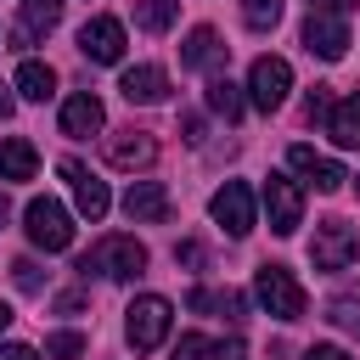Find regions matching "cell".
<instances>
[{"mask_svg": "<svg viewBox=\"0 0 360 360\" xmlns=\"http://www.w3.org/2000/svg\"><path fill=\"white\" fill-rule=\"evenodd\" d=\"M326 321H332V326H343V332H354V338H360V304H354V298H338V304H332V309H326Z\"/></svg>", "mask_w": 360, "mask_h": 360, "instance_id": "obj_27", "label": "cell"}, {"mask_svg": "<svg viewBox=\"0 0 360 360\" xmlns=\"http://www.w3.org/2000/svg\"><path fill=\"white\" fill-rule=\"evenodd\" d=\"M56 22H62V0H22V39L51 34Z\"/></svg>", "mask_w": 360, "mask_h": 360, "instance_id": "obj_21", "label": "cell"}, {"mask_svg": "<svg viewBox=\"0 0 360 360\" xmlns=\"http://www.w3.org/2000/svg\"><path fill=\"white\" fill-rule=\"evenodd\" d=\"M304 51L321 56V62H338V56L349 51V17H338V11H309V22H304Z\"/></svg>", "mask_w": 360, "mask_h": 360, "instance_id": "obj_9", "label": "cell"}, {"mask_svg": "<svg viewBox=\"0 0 360 360\" xmlns=\"http://www.w3.org/2000/svg\"><path fill=\"white\" fill-rule=\"evenodd\" d=\"M304 360H354V354L338 349V343H315V349H304Z\"/></svg>", "mask_w": 360, "mask_h": 360, "instance_id": "obj_30", "label": "cell"}, {"mask_svg": "<svg viewBox=\"0 0 360 360\" xmlns=\"http://www.w3.org/2000/svg\"><path fill=\"white\" fill-rule=\"evenodd\" d=\"M101 124H107V112H101V101H96L90 90H79V96H68V101H62V135L84 141V135H96Z\"/></svg>", "mask_w": 360, "mask_h": 360, "instance_id": "obj_16", "label": "cell"}, {"mask_svg": "<svg viewBox=\"0 0 360 360\" xmlns=\"http://www.w3.org/2000/svg\"><path fill=\"white\" fill-rule=\"evenodd\" d=\"M11 281H17L22 292H39V264H34V259H17V264H11Z\"/></svg>", "mask_w": 360, "mask_h": 360, "instance_id": "obj_28", "label": "cell"}, {"mask_svg": "<svg viewBox=\"0 0 360 360\" xmlns=\"http://www.w3.org/2000/svg\"><path fill=\"white\" fill-rule=\"evenodd\" d=\"M180 129H186V141H191V146L202 141V118H197V112H186V124H180Z\"/></svg>", "mask_w": 360, "mask_h": 360, "instance_id": "obj_34", "label": "cell"}, {"mask_svg": "<svg viewBox=\"0 0 360 360\" xmlns=\"http://www.w3.org/2000/svg\"><path fill=\"white\" fill-rule=\"evenodd\" d=\"M264 214H270V231H276V236H292V231L304 225V191H298V180L270 174V180H264Z\"/></svg>", "mask_w": 360, "mask_h": 360, "instance_id": "obj_7", "label": "cell"}, {"mask_svg": "<svg viewBox=\"0 0 360 360\" xmlns=\"http://www.w3.org/2000/svg\"><path fill=\"white\" fill-rule=\"evenodd\" d=\"M219 62H225L219 34H214V28H191V34H186V45H180V68H191V73H214Z\"/></svg>", "mask_w": 360, "mask_h": 360, "instance_id": "obj_17", "label": "cell"}, {"mask_svg": "<svg viewBox=\"0 0 360 360\" xmlns=\"http://www.w3.org/2000/svg\"><path fill=\"white\" fill-rule=\"evenodd\" d=\"M124 214H129L135 225H163V219H169V191H163L158 180H135V186L124 191Z\"/></svg>", "mask_w": 360, "mask_h": 360, "instance_id": "obj_14", "label": "cell"}, {"mask_svg": "<svg viewBox=\"0 0 360 360\" xmlns=\"http://www.w3.org/2000/svg\"><path fill=\"white\" fill-rule=\"evenodd\" d=\"M169 321H174V304L163 292H141L129 309H124V338L135 354H152L163 338H169Z\"/></svg>", "mask_w": 360, "mask_h": 360, "instance_id": "obj_2", "label": "cell"}, {"mask_svg": "<svg viewBox=\"0 0 360 360\" xmlns=\"http://www.w3.org/2000/svg\"><path fill=\"white\" fill-rule=\"evenodd\" d=\"M208 107H214L225 124H236V118H242V90H236L225 73H214V79H208Z\"/></svg>", "mask_w": 360, "mask_h": 360, "instance_id": "obj_22", "label": "cell"}, {"mask_svg": "<svg viewBox=\"0 0 360 360\" xmlns=\"http://www.w3.org/2000/svg\"><path fill=\"white\" fill-rule=\"evenodd\" d=\"M6 219H11V202H6V197H0V225H6Z\"/></svg>", "mask_w": 360, "mask_h": 360, "instance_id": "obj_37", "label": "cell"}, {"mask_svg": "<svg viewBox=\"0 0 360 360\" xmlns=\"http://www.w3.org/2000/svg\"><path fill=\"white\" fill-rule=\"evenodd\" d=\"M17 96H28V101H45V96H56V73L45 68V62H22L17 68Z\"/></svg>", "mask_w": 360, "mask_h": 360, "instance_id": "obj_20", "label": "cell"}, {"mask_svg": "<svg viewBox=\"0 0 360 360\" xmlns=\"http://www.w3.org/2000/svg\"><path fill=\"white\" fill-rule=\"evenodd\" d=\"M242 22H248L253 34H270V28L281 22V0H242Z\"/></svg>", "mask_w": 360, "mask_h": 360, "instance_id": "obj_24", "label": "cell"}, {"mask_svg": "<svg viewBox=\"0 0 360 360\" xmlns=\"http://www.w3.org/2000/svg\"><path fill=\"white\" fill-rule=\"evenodd\" d=\"M208 214H214V225H219L225 236H248V231H253V191H248L242 180H225V186L214 191Z\"/></svg>", "mask_w": 360, "mask_h": 360, "instance_id": "obj_8", "label": "cell"}, {"mask_svg": "<svg viewBox=\"0 0 360 360\" xmlns=\"http://www.w3.org/2000/svg\"><path fill=\"white\" fill-rule=\"evenodd\" d=\"M174 17H180V0H135V22H141L146 34L174 28Z\"/></svg>", "mask_w": 360, "mask_h": 360, "instance_id": "obj_23", "label": "cell"}, {"mask_svg": "<svg viewBox=\"0 0 360 360\" xmlns=\"http://www.w3.org/2000/svg\"><path fill=\"white\" fill-rule=\"evenodd\" d=\"M79 270L90 276H107V281H129V276H141L146 270V248L135 242V236H101L84 259H79Z\"/></svg>", "mask_w": 360, "mask_h": 360, "instance_id": "obj_3", "label": "cell"}, {"mask_svg": "<svg viewBox=\"0 0 360 360\" xmlns=\"http://www.w3.org/2000/svg\"><path fill=\"white\" fill-rule=\"evenodd\" d=\"M169 360H219V343L214 338H202V332H186L180 343H174V354Z\"/></svg>", "mask_w": 360, "mask_h": 360, "instance_id": "obj_25", "label": "cell"}, {"mask_svg": "<svg viewBox=\"0 0 360 360\" xmlns=\"http://www.w3.org/2000/svg\"><path fill=\"white\" fill-rule=\"evenodd\" d=\"M118 90H124V101L135 107H152V101H163L169 96V73L158 68V62H141V68H124V79H118Z\"/></svg>", "mask_w": 360, "mask_h": 360, "instance_id": "obj_12", "label": "cell"}, {"mask_svg": "<svg viewBox=\"0 0 360 360\" xmlns=\"http://www.w3.org/2000/svg\"><path fill=\"white\" fill-rule=\"evenodd\" d=\"M253 298H259V309L276 315V321H304V315H309V292L298 287V276H292L287 264H259V270H253Z\"/></svg>", "mask_w": 360, "mask_h": 360, "instance_id": "obj_1", "label": "cell"}, {"mask_svg": "<svg viewBox=\"0 0 360 360\" xmlns=\"http://www.w3.org/2000/svg\"><path fill=\"white\" fill-rule=\"evenodd\" d=\"M287 163H292V174H304L315 191H338V186L349 180V174H343L332 158H321L315 146H292V152H287Z\"/></svg>", "mask_w": 360, "mask_h": 360, "instance_id": "obj_15", "label": "cell"}, {"mask_svg": "<svg viewBox=\"0 0 360 360\" xmlns=\"http://www.w3.org/2000/svg\"><path fill=\"white\" fill-rule=\"evenodd\" d=\"M0 360H39L28 343H0Z\"/></svg>", "mask_w": 360, "mask_h": 360, "instance_id": "obj_33", "label": "cell"}, {"mask_svg": "<svg viewBox=\"0 0 360 360\" xmlns=\"http://www.w3.org/2000/svg\"><path fill=\"white\" fill-rule=\"evenodd\" d=\"M354 253H360V236H354L349 219H321L315 225V236H309V264L315 270H349Z\"/></svg>", "mask_w": 360, "mask_h": 360, "instance_id": "obj_5", "label": "cell"}, {"mask_svg": "<svg viewBox=\"0 0 360 360\" xmlns=\"http://www.w3.org/2000/svg\"><path fill=\"white\" fill-rule=\"evenodd\" d=\"M326 135H332L338 146H360V90L343 96V101H332V112H326Z\"/></svg>", "mask_w": 360, "mask_h": 360, "instance_id": "obj_19", "label": "cell"}, {"mask_svg": "<svg viewBox=\"0 0 360 360\" xmlns=\"http://www.w3.org/2000/svg\"><path fill=\"white\" fill-rule=\"evenodd\" d=\"M56 309H62V315H73V309H84V298H79V292H62V298H56Z\"/></svg>", "mask_w": 360, "mask_h": 360, "instance_id": "obj_35", "label": "cell"}, {"mask_svg": "<svg viewBox=\"0 0 360 360\" xmlns=\"http://www.w3.org/2000/svg\"><path fill=\"white\" fill-rule=\"evenodd\" d=\"M45 354H51V360H79V354H84V338H79V332H51V338H45Z\"/></svg>", "mask_w": 360, "mask_h": 360, "instance_id": "obj_26", "label": "cell"}, {"mask_svg": "<svg viewBox=\"0 0 360 360\" xmlns=\"http://www.w3.org/2000/svg\"><path fill=\"white\" fill-rule=\"evenodd\" d=\"M309 11H338V17H349L354 0H309Z\"/></svg>", "mask_w": 360, "mask_h": 360, "instance_id": "obj_32", "label": "cell"}, {"mask_svg": "<svg viewBox=\"0 0 360 360\" xmlns=\"http://www.w3.org/2000/svg\"><path fill=\"white\" fill-rule=\"evenodd\" d=\"M34 169H39L34 141H22V135L0 141V180H34Z\"/></svg>", "mask_w": 360, "mask_h": 360, "instance_id": "obj_18", "label": "cell"}, {"mask_svg": "<svg viewBox=\"0 0 360 360\" xmlns=\"http://www.w3.org/2000/svg\"><path fill=\"white\" fill-rule=\"evenodd\" d=\"M326 112H332V90H326V84H315V90H309V101H304V118H326Z\"/></svg>", "mask_w": 360, "mask_h": 360, "instance_id": "obj_29", "label": "cell"}, {"mask_svg": "<svg viewBox=\"0 0 360 360\" xmlns=\"http://www.w3.org/2000/svg\"><path fill=\"white\" fill-rule=\"evenodd\" d=\"M11 112H17V96H11V90H6V84H0V124H6V118H11Z\"/></svg>", "mask_w": 360, "mask_h": 360, "instance_id": "obj_36", "label": "cell"}, {"mask_svg": "<svg viewBox=\"0 0 360 360\" xmlns=\"http://www.w3.org/2000/svg\"><path fill=\"white\" fill-rule=\"evenodd\" d=\"M158 158V141L146 135V129H118V135H107V163L112 169H146Z\"/></svg>", "mask_w": 360, "mask_h": 360, "instance_id": "obj_13", "label": "cell"}, {"mask_svg": "<svg viewBox=\"0 0 360 360\" xmlns=\"http://www.w3.org/2000/svg\"><path fill=\"white\" fill-rule=\"evenodd\" d=\"M6 326H11V309H6V304H0V332H6Z\"/></svg>", "mask_w": 360, "mask_h": 360, "instance_id": "obj_38", "label": "cell"}, {"mask_svg": "<svg viewBox=\"0 0 360 360\" xmlns=\"http://www.w3.org/2000/svg\"><path fill=\"white\" fill-rule=\"evenodd\" d=\"M174 259H180V264H202V242H180Z\"/></svg>", "mask_w": 360, "mask_h": 360, "instance_id": "obj_31", "label": "cell"}, {"mask_svg": "<svg viewBox=\"0 0 360 360\" xmlns=\"http://www.w3.org/2000/svg\"><path fill=\"white\" fill-rule=\"evenodd\" d=\"M22 231H28V242L45 248V253H62V248L73 242V219H68V208H62L56 197H34V202L22 208Z\"/></svg>", "mask_w": 360, "mask_h": 360, "instance_id": "obj_4", "label": "cell"}, {"mask_svg": "<svg viewBox=\"0 0 360 360\" xmlns=\"http://www.w3.org/2000/svg\"><path fill=\"white\" fill-rule=\"evenodd\" d=\"M287 90H292L287 56H259V62L248 68V101H253L259 112H276V107L287 101Z\"/></svg>", "mask_w": 360, "mask_h": 360, "instance_id": "obj_6", "label": "cell"}, {"mask_svg": "<svg viewBox=\"0 0 360 360\" xmlns=\"http://www.w3.org/2000/svg\"><path fill=\"white\" fill-rule=\"evenodd\" d=\"M79 51L90 56V62H124V22L118 17H90L84 28H79Z\"/></svg>", "mask_w": 360, "mask_h": 360, "instance_id": "obj_10", "label": "cell"}, {"mask_svg": "<svg viewBox=\"0 0 360 360\" xmlns=\"http://www.w3.org/2000/svg\"><path fill=\"white\" fill-rule=\"evenodd\" d=\"M62 174L73 180V202H79V214H84V219H101V214L112 208V191H107V180H96L84 163L62 158Z\"/></svg>", "mask_w": 360, "mask_h": 360, "instance_id": "obj_11", "label": "cell"}]
</instances>
